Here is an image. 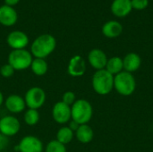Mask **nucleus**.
<instances>
[{
    "mask_svg": "<svg viewBox=\"0 0 153 152\" xmlns=\"http://www.w3.org/2000/svg\"><path fill=\"white\" fill-rule=\"evenodd\" d=\"M17 150L20 152H42L43 143L34 135H26L20 141Z\"/></svg>",
    "mask_w": 153,
    "mask_h": 152,
    "instance_id": "9",
    "label": "nucleus"
},
{
    "mask_svg": "<svg viewBox=\"0 0 153 152\" xmlns=\"http://www.w3.org/2000/svg\"><path fill=\"white\" fill-rule=\"evenodd\" d=\"M33 60L32 55L26 49L12 50L8 56V64L15 71H22L30 67Z\"/></svg>",
    "mask_w": 153,
    "mask_h": 152,
    "instance_id": "5",
    "label": "nucleus"
},
{
    "mask_svg": "<svg viewBox=\"0 0 153 152\" xmlns=\"http://www.w3.org/2000/svg\"><path fill=\"white\" fill-rule=\"evenodd\" d=\"M4 105L6 109L13 114H19L22 112L26 108L24 99L17 94L9 95L4 99Z\"/></svg>",
    "mask_w": 153,
    "mask_h": 152,
    "instance_id": "14",
    "label": "nucleus"
},
{
    "mask_svg": "<svg viewBox=\"0 0 153 152\" xmlns=\"http://www.w3.org/2000/svg\"><path fill=\"white\" fill-rule=\"evenodd\" d=\"M74 133H75V137L77 141L82 144H87L91 142L94 137L93 130L88 124L81 125Z\"/></svg>",
    "mask_w": 153,
    "mask_h": 152,
    "instance_id": "18",
    "label": "nucleus"
},
{
    "mask_svg": "<svg viewBox=\"0 0 153 152\" xmlns=\"http://www.w3.org/2000/svg\"><path fill=\"white\" fill-rule=\"evenodd\" d=\"M91 85L97 94L106 96L114 89V75L106 69L96 71L91 78Z\"/></svg>",
    "mask_w": 153,
    "mask_h": 152,
    "instance_id": "2",
    "label": "nucleus"
},
{
    "mask_svg": "<svg viewBox=\"0 0 153 152\" xmlns=\"http://www.w3.org/2000/svg\"><path fill=\"white\" fill-rule=\"evenodd\" d=\"M131 0H114L111 4V12L117 17H126L132 11Z\"/></svg>",
    "mask_w": 153,
    "mask_h": 152,
    "instance_id": "16",
    "label": "nucleus"
},
{
    "mask_svg": "<svg viewBox=\"0 0 153 152\" xmlns=\"http://www.w3.org/2000/svg\"><path fill=\"white\" fill-rule=\"evenodd\" d=\"M72 120L76 122L78 125H86L88 124L92 116L93 108L91 104L83 99H76V101L71 107Z\"/></svg>",
    "mask_w": 153,
    "mask_h": 152,
    "instance_id": "3",
    "label": "nucleus"
},
{
    "mask_svg": "<svg viewBox=\"0 0 153 152\" xmlns=\"http://www.w3.org/2000/svg\"><path fill=\"white\" fill-rule=\"evenodd\" d=\"M15 70L7 63V64H4L1 67H0V74L4 77V78H9L11 76L13 75Z\"/></svg>",
    "mask_w": 153,
    "mask_h": 152,
    "instance_id": "25",
    "label": "nucleus"
},
{
    "mask_svg": "<svg viewBox=\"0 0 153 152\" xmlns=\"http://www.w3.org/2000/svg\"><path fill=\"white\" fill-rule=\"evenodd\" d=\"M45 152H67L65 145L62 144L56 140H53L49 142L46 148H45Z\"/></svg>",
    "mask_w": 153,
    "mask_h": 152,
    "instance_id": "23",
    "label": "nucleus"
},
{
    "mask_svg": "<svg viewBox=\"0 0 153 152\" xmlns=\"http://www.w3.org/2000/svg\"><path fill=\"white\" fill-rule=\"evenodd\" d=\"M74 136V133L68 126H63L57 131L56 140L61 142L62 144L66 145L73 141Z\"/></svg>",
    "mask_w": 153,
    "mask_h": 152,
    "instance_id": "21",
    "label": "nucleus"
},
{
    "mask_svg": "<svg viewBox=\"0 0 153 152\" xmlns=\"http://www.w3.org/2000/svg\"><path fill=\"white\" fill-rule=\"evenodd\" d=\"M6 42L13 50L25 49L29 44V37L22 30H13L7 35Z\"/></svg>",
    "mask_w": 153,
    "mask_h": 152,
    "instance_id": "10",
    "label": "nucleus"
},
{
    "mask_svg": "<svg viewBox=\"0 0 153 152\" xmlns=\"http://www.w3.org/2000/svg\"><path fill=\"white\" fill-rule=\"evenodd\" d=\"M4 102V95L2 93V91L0 90V106Z\"/></svg>",
    "mask_w": 153,
    "mask_h": 152,
    "instance_id": "30",
    "label": "nucleus"
},
{
    "mask_svg": "<svg viewBox=\"0 0 153 152\" xmlns=\"http://www.w3.org/2000/svg\"><path fill=\"white\" fill-rule=\"evenodd\" d=\"M52 116L56 123L65 125L72 120L71 107L62 101L56 102L52 108Z\"/></svg>",
    "mask_w": 153,
    "mask_h": 152,
    "instance_id": "8",
    "label": "nucleus"
},
{
    "mask_svg": "<svg viewBox=\"0 0 153 152\" xmlns=\"http://www.w3.org/2000/svg\"><path fill=\"white\" fill-rule=\"evenodd\" d=\"M61 101L64 102L65 104H66V105L72 107V105L76 101V97H75L74 92L70 91V90L65 91V92L63 94V96H62V100H61Z\"/></svg>",
    "mask_w": 153,
    "mask_h": 152,
    "instance_id": "24",
    "label": "nucleus"
},
{
    "mask_svg": "<svg viewBox=\"0 0 153 152\" xmlns=\"http://www.w3.org/2000/svg\"><path fill=\"white\" fill-rule=\"evenodd\" d=\"M105 69L114 76L118 74L119 73L124 71L123 58L119 56H113L111 58H108Z\"/></svg>",
    "mask_w": 153,
    "mask_h": 152,
    "instance_id": "19",
    "label": "nucleus"
},
{
    "mask_svg": "<svg viewBox=\"0 0 153 152\" xmlns=\"http://www.w3.org/2000/svg\"><path fill=\"white\" fill-rule=\"evenodd\" d=\"M20 1H21V0H4V4L13 7V6H15L16 4H18V3H19Z\"/></svg>",
    "mask_w": 153,
    "mask_h": 152,
    "instance_id": "29",
    "label": "nucleus"
},
{
    "mask_svg": "<svg viewBox=\"0 0 153 152\" xmlns=\"http://www.w3.org/2000/svg\"><path fill=\"white\" fill-rule=\"evenodd\" d=\"M80 126V125H78L76 122H74V121H73V120H71L70 122H69V125H68V127L74 132V133H75L76 132V130L78 129V127Z\"/></svg>",
    "mask_w": 153,
    "mask_h": 152,
    "instance_id": "28",
    "label": "nucleus"
},
{
    "mask_svg": "<svg viewBox=\"0 0 153 152\" xmlns=\"http://www.w3.org/2000/svg\"><path fill=\"white\" fill-rule=\"evenodd\" d=\"M142 65V58L141 56L134 52L128 53L123 58V65L124 71L133 73L136 72Z\"/></svg>",
    "mask_w": 153,
    "mask_h": 152,
    "instance_id": "15",
    "label": "nucleus"
},
{
    "mask_svg": "<svg viewBox=\"0 0 153 152\" xmlns=\"http://www.w3.org/2000/svg\"><path fill=\"white\" fill-rule=\"evenodd\" d=\"M86 72V63L82 56L76 55L71 57L67 65V73L72 77H81Z\"/></svg>",
    "mask_w": 153,
    "mask_h": 152,
    "instance_id": "12",
    "label": "nucleus"
},
{
    "mask_svg": "<svg viewBox=\"0 0 153 152\" xmlns=\"http://www.w3.org/2000/svg\"><path fill=\"white\" fill-rule=\"evenodd\" d=\"M56 47V39L51 34H42L37 37L30 45V53L34 58L45 59L53 53Z\"/></svg>",
    "mask_w": 153,
    "mask_h": 152,
    "instance_id": "1",
    "label": "nucleus"
},
{
    "mask_svg": "<svg viewBox=\"0 0 153 152\" xmlns=\"http://www.w3.org/2000/svg\"><path fill=\"white\" fill-rule=\"evenodd\" d=\"M30 69L35 75L43 76L48 73V65L47 61L43 58H33L30 65Z\"/></svg>",
    "mask_w": 153,
    "mask_h": 152,
    "instance_id": "20",
    "label": "nucleus"
},
{
    "mask_svg": "<svg viewBox=\"0 0 153 152\" xmlns=\"http://www.w3.org/2000/svg\"><path fill=\"white\" fill-rule=\"evenodd\" d=\"M114 89L121 96L128 97L133 95L136 89V81L133 73L123 71L115 75Z\"/></svg>",
    "mask_w": 153,
    "mask_h": 152,
    "instance_id": "4",
    "label": "nucleus"
},
{
    "mask_svg": "<svg viewBox=\"0 0 153 152\" xmlns=\"http://www.w3.org/2000/svg\"><path fill=\"white\" fill-rule=\"evenodd\" d=\"M23 119L27 125H30V126L36 125L39 121V113L36 109L28 108L24 114Z\"/></svg>",
    "mask_w": 153,
    "mask_h": 152,
    "instance_id": "22",
    "label": "nucleus"
},
{
    "mask_svg": "<svg viewBox=\"0 0 153 152\" xmlns=\"http://www.w3.org/2000/svg\"><path fill=\"white\" fill-rule=\"evenodd\" d=\"M21 129V123L13 116H5L0 119V133L6 137L16 135Z\"/></svg>",
    "mask_w": 153,
    "mask_h": 152,
    "instance_id": "7",
    "label": "nucleus"
},
{
    "mask_svg": "<svg viewBox=\"0 0 153 152\" xmlns=\"http://www.w3.org/2000/svg\"><path fill=\"white\" fill-rule=\"evenodd\" d=\"M108 56L106 53L100 48H93L88 54V61L90 65L96 71L106 68L108 63Z\"/></svg>",
    "mask_w": 153,
    "mask_h": 152,
    "instance_id": "11",
    "label": "nucleus"
},
{
    "mask_svg": "<svg viewBox=\"0 0 153 152\" xmlns=\"http://www.w3.org/2000/svg\"><path fill=\"white\" fill-rule=\"evenodd\" d=\"M23 99L28 108L38 110L46 101V93L40 87H31L26 91Z\"/></svg>",
    "mask_w": 153,
    "mask_h": 152,
    "instance_id": "6",
    "label": "nucleus"
},
{
    "mask_svg": "<svg viewBox=\"0 0 153 152\" xmlns=\"http://www.w3.org/2000/svg\"><path fill=\"white\" fill-rule=\"evenodd\" d=\"M18 20L16 10L9 5L4 4L0 6V24L5 27L13 26Z\"/></svg>",
    "mask_w": 153,
    "mask_h": 152,
    "instance_id": "13",
    "label": "nucleus"
},
{
    "mask_svg": "<svg viewBox=\"0 0 153 152\" xmlns=\"http://www.w3.org/2000/svg\"><path fill=\"white\" fill-rule=\"evenodd\" d=\"M102 34L108 39H115L121 35L123 31L122 24L117 21H108L102 26Z\"/></svg>",
    "mask_w": 153,
    "mask_h": 152,
    "instance_id": "17",
    "label": "nucleus"
},
{
    "mask_svg": "<svg viewBox=\"0 0 153 152\" xmlns=\"http://www.w3.org/2000/svg\"><path fill=\"white\" fill-rule=\"evenodd\" d=\"M132 7L135 10H143L149 4V0H131Z\"/></svg>",
    "mask_w": 153,
    "mask_h": 152,
    "instance_id": "26",
    "label": "nucleus"
},
{
    "mask_svg": "<svg viewBox=\"0 0 153 152\" xmlns=\"http://www.w3.org/2000/svg\"><path fill=\"white\" fill-rule=\"evenodd\" d=\"M8 143H9L8 137H6L4 134L0 133V151L4 150L8 146Z\"/></svg>",
    "mask_w": 153,
    "mask_h": 152,
    "instance_id": "27",
    "label": "nucleus"
}]
</instances>
